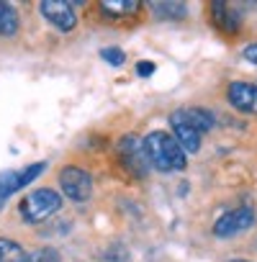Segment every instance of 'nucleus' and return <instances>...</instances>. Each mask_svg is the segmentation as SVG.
<instances>
[{
    "instance_id": "1",
    "label": "nucleus",
    "mask_w": 257,
    "mask_h": 262,
    "mask_svg": "<svg viewBox=\"0 0 257 262\" xmlns=\"http://www.w3.org/2000/svg\"><path fill=\"white\" fill-rule=\"evenodd\" d=\"M144 149H147V160L152 167L162 170V172H173V170H185V152L178 144L175 137L165 134V131H152L144 139Z\"/></svg>"
},
{
    "instance_id": "2",
    "label": "nucleus",
    "mask_w": 257,
    "mask_h": 262,
    "mask_svg": "<svg viewBox=\"0 0 257 262\" xmlns=\"http://www.w3.org/2000/svg\"><path fill=\"white\" fill-rule=\"evenodd\" d=\"M59 206H62V195H59L57 190L39 188V190L29 193V195L21 201L18 213H21V219H24L26 224H39V221H44L47 216L57 213Z\"/></svg>"
},
{
    "instance_id": "3",
    "label": "nucleus",
    "mask_w": 257,
    "mask_h": 262,
    "mask_svg": "<svg viewBox=\"0 0 257 262\" xmlns=\"http://www.w3.org/2000/svg\"><path fill=\"white\" fill-rule=\"evenodd\" d=\"M59 185H62V193L70 201H75V203H85L93 195V178H90V172L82 170V167H75V165H70V167H65L59 172Z\"/></svg>"
},
{
    "instance_id": "4",
    "label": "nucleus",
    "mask_w": 257,
    "mask_h": 262,
    "mask_svg": "<svg viewBox=\"0 0 257 262\" xmlns=\"http://www.w3.org/2000/svg\"><path fill=\"white\" fill-rule=\"evenodd\" d=\"M118 152H121V162L128 167V172L137 175V178H144L149 172V160H147V149H144V139L134 137V134H126L118 144Z\"/></svg>"
},
{
    "instance_id": "5",
    "label": "nucleus",
    "mask_w": 257,
    "mask_h": 262,
    "mask_svg": "<svg viewBox=\"0 0 257 262\" xmlns=\"http://www.w3.org/2000/svg\"><path fill=\"white\" fill-rule=\"evenodd\" d=\"M254 224V211L249 206H239V208H231L226 211L216 224H213V234L216 236H234V234H242L247 231L249 226Z\"/></svg>"
},
{
    "instance_id": "6",
    "label": "nucleus",
    "mask_w": 257,
    "mask_h": 262,
    "mask_svg": "<svg viewBox=\"0 0 257 262\" xmlns=\"http://www.w3.org/2000/svg\"><path fill=\"white\" fill-rule=\"evenodd\" d=\"M39 13L59 31H72L77 24L72 3H67V0H44V3H39Z\"/></svg>"
},
{
    "instance_id": "7",
    "label": "nucleus",
    "mask_w": 257,
    "mask_h": 262,
    "mask_svg": "<svg viewBox=\"0 0 257 262\" xmlns=\"http://www.w3.org/2000/svg\"><path fill=\"white\" fill-rule=\"evenodd\" d=\"M170 126L175 131V139L183 147V152H198L201 149V131L188 121L185 111H175L170 116Z\"/></svg>"
},
{
    "instance_id": "8",
    "label": "nucleus",
    "mask_w": 257,
    "mask_h": 262,
    "mask_svg": "<svg viewBox=\"0 0 257 262\" xmlns=\"http://www.w3.org/2000/svg\"><path fill=\"white\" fill-rule=\"evenodd\" d=\"M229 103L239 113H257V85L249 82H231L229 85Z\"/></svg>"
},
{
    "instance_id": "9",
    "label": "nucleus",
    "mask_w": 257,
    "mask_h": 262,
    "mask_svg": "<svg viewBox=\"0 0 257 262\" xmlns=\"http://www.w3.org/2000/svg\"><path fill=\"white\" fill-rule=\"evenodd\" d=\"M211 21L226 36L239 34V13L229 3H219V0H216V3H211Z\"/></svg>"
},
{
    "instance_id": "10",
    "label": "nucleus",
    "mask_w": 257,
    "mask_h": 262,
    "mask_svg": "<svg viewBox=\"0 0 257 262\" xmlns=\"http://www.w3.org/2000/svg\"><path fill=\"white\" fill-rule=\"evenodd\" d=\"M139 8H142V3H137V0H103V3H100V11L105 16H113V18L134 16Z\"/></svg>"
},
{
    "instance_id": "11",
    "label": "nucleus",
    "mask_w": 257,
    "mask_h": 262,
    "mask_svg": "<svg viewBox=\"0 0 257 262\" xmlns=\"http://www.w3.org/2000/svg\"><path fill=\"white\" fill-rule=\"evenodd\" d=\"M18 13L11 3H0V39H8V36H16L18 34Z\"/></svg>"
},
{
    "instance_id": "12",
    "label": "nucleus",
    "mask_w": 257,
    "mask_h": 262,
    "mask_svg": "<svg viewBox=\"0 0 257 262\" xmlns=\"http://www.w3.org/2000/svg\"><path fill=\"white\" fill-rule=\"evenodd\" d=\"M149 8L160 16V18H167V21H180L188 16V6L185 3H149Z\"/></svg>"
},
{
    "instance_id": "13",
    "label": "nucleus",
    "mask_w": 257,
    "mask_h": 262,
    "mask_svg": "<svg viewBox=\"0 0 257 262\" xmlns=\"http://www.w3.org/2000/svg\"><path fill=\"white\" fill-rule=\"evenodd\" d=\"M0 262H29V254L13 239H0Z\"/></svg>"
},
{
    "instance_id": "14",
    "label": "nucleus",
    "mask_w": 257,
    "mask_h": 262,
    "mask_svg": "<svg viewBox=\"0 0 257 262\" xmlns=\"http://www.w3.org/2000/svg\"><path fill=\"white\" fill-rule=\"evenodd\" d=\"M16 190H21V185H18V172H13V170L0 172V211H3L6 201H8Z\"/></svg>"
},
{
    "instance_id": "15",
    "label": "nucleus",
    "mask_w": 257,
    "mask_h": 262,
    "mask_svg": "<svg viewBox=\"0 0 257 262\" xmlns=\"http://www.w3.org/2000/svg\"><path fill=\"white\" fill-rule=\"evenodd\" d=\"M185 111V116H188V121L201 131V134H203V131H208L211 126H213V116L208 113V111H203V108H183Z\"/></svg>"
},
{
    "instance_id": "16",
    "label": "nucleus",
    "mask_w": 257,
    "mask_h": 262,
    "mask_svg": "<svg viewBox=\"0 0 257 262\" xmlns=\"http://www.w3.org/2000/svg\"><path fill=\"white\" fill-rule=\"evenodd\" d=\"M44 170H47V162H36V165H29V167H26L24 172H18V185H21V188H26V185H29V183H34V180H36V178H39V175H41Z\"/></svg>"
},
{
    "instance_id": "17",
    "label": "nucleus",
    "mask_w": 257,
    "mask_h": 262,
    "mask_svg": "<svg viewBox=\"0 0 257 262\" xmlns=\"http://www.w3.org/2000/svg\"><path fill=\"white\" fill-rule=\"evenodd\" d=\"M29 262H62V257H59V252H57L54 247H44V249H39L36 254H31Z\"/></svg>"
},
{
    "instance_id": "18",
    "label": "nucleus",
    "mask_w": 257,
    "mask_h": 262,
    "mask_svg": "<svg viewBox=\"0 0 257 262\" xmlns=\"http://www.w3.org/2000/svg\"><path fill=\"white\" fill-rule=\"evenodd\" d=\"M100 57H103L108 64H113V67H121V64L126 62L123 52H121V49H116V47H105V49H100Z\"/></svg>"
},
{
    "instance_id": "19",
    "label": "nucleus",
    "mask_w": 257,
    "mask_h": 262,
    "mask_svg": "<svg viewBox=\"0 0 257 262\" xmlns=\"http://www.w3.org/2000/svg\"><path fill=\"white\" fill-rule=\"evenodd\" d=\"M137 72H139L142 77H149V75L155 72V64H152V62H139V64H137Z\"/></svg>"
},
{
    "instance_id": "20",
    "label": "nucleus",
    "mask_w": 257,
    "mask_h": 262,
    "mask_svg": "<svg viewBox=\"0 0 257 262\" xmlns=\"http://www.w3.org/2000/svg\"><path fill=\"white\" fill-rule=\"evenodd\" d=\"M244 59H247V62H252V64L257 67V44H249V47L244 49Z\"/></svg>"
},
{
    "instance_id": "21",
    "label": "nucleus",
    "mask_w": 257,
    "mask_h": 262,
    "mask_svg": "<svg viewBox=\"0 0 257 262\" xmlns=\"http://www.w3.org/2000/svg\"><path fill=\"white\" fill-rule=\"evenodd\" d=\"M231 262H247V259H231Z\"/></svg>"
}]
</instances>
